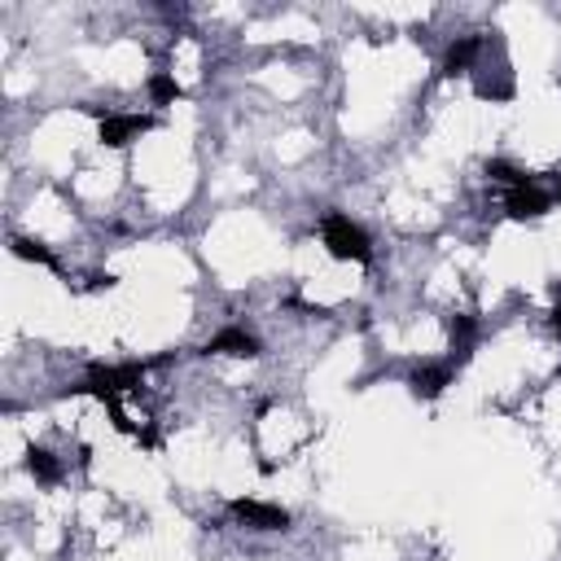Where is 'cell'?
<instances>
[{
  "label": "cell",
  "mask_w": 561,
  "mask_h": 561,
  "mask_svg": "<svg viewBox=\"0 0 561 561\" xmlns=\"http://www.w3.org/2000/svg\"><path fill=\"white\" fill-rule=\"evenodd\" d=\"M140 377H145V364H118V368L96 364V368H92L75 390L96 394V399H105V403H118V394H123L127 386H140Z\"/></svg>",
  "instance_id": "obj_2"
},
{
  "label": "cell",
  "mask_w": 561,
  "mask_h": 561,
  "mask_svg": "<svg viewBox=\"0 0 561 561\" xmlns=\"http://www.w3.org/2000/svg\"><path fill=\"white\" fill-rule=\"evenodd\" d=\"M473 333H478V329H473L469 316H456V320H451V346L460 351V359H469V351H473Z\"/></svg>",
  "instance_id": "obj_13"
},
{
  "label": "cell",
  "mask_w": 561,
  "mask_h": 561,
  "mask_svg": "<svg viewBox=\"0 0 561 561\" xmlns=\"http://www.w3.org/2000/svg\"><path fill=\"white\" fill-rule=\"evenodd\" d=\"M145 92H149V101H153V105H175V101L184 96V88H180L171 75H162V70L145 79Z\"/></svg>",
  "instance_id": "obj_10"
},
{
  "label": "cell",
  "mask_w": 561,
  "mask_h": 561,
  "mask_svg": "<svg viewBox=\"0 0 561 561\" xmlns=\"http://www.w3.org/2000/svg\"><path fill=\"white\" fill-rule=\"evenodd\" d=\"M320 241H324V250H329L333 259H342V263H368V259H373V237H368L351 215H342V210H329V215L320 219Z\"/></svg>",
  "instance_id": "obj_1"
},
{
  "label": "cell",
  "mask_w": 561,
  "mask_h": 561,
  "mask_svg": "<svg viewBox=\"0 0 561 561\" xmlns=\"http://www.w3.org/2000/svg\"><path fill=\"white\" fill-rule=\"evenodd\" d=\"M228 513L250 530H285L289 526V513L280 504H263V500H232Z\"/></svg>",
  "instance_id": "obj_5"
},
{
  "label": "cell",
  "mask_w": 561,
  "mask_h": 561,
  "mask_svg": "<svg viewBox=\"0 0 561 561\" xmlns=\"http://www.w3.org/2000/svg\"><path fill=\"white\" fill-rule=\"evenodd\" d=\"M451 377H456V364H451V359H447V364H421V368L408 373V390H412L416 399H438V394L451 386Z\"/></svg>",
  "instance_id": "obj_8"
},
{
  "label": "cell",
  "mask_w": 561,
  "mask_h": 561,
  "mask_svg": "<svg viewBox=\"0 0 561 561\" xmlns=\"http://www.w3.org/2000/svg\"><path fill=\"white\" fill-rule=\"evenodd\" d=\"M552 197H561V188H557V193H552Z\"/></svg>",
  "instance_id": "obj_15"
},
{
  "label": "cell",
  "mask_w": 561,
  "mask_h": 561,
  "mask_svg": "<svg viewBox=\"0 0 561 561\" xmlns=\"http://www.w3.org/2000/svg\"><path fill=\"white\" fill-rule=\"evenodd\" d=\"M552 193L548 188H539L535 180L530 184H517V188H504V210H508V219H517V224H526V219H543L548 210H552Z\"/></svg>",
  "instance_id": "obj_4"
},
{
  "label": "cell",
  "mask_w": 561,
  "mask_h": 561,
  "mask_svg": "<svg viewBox=\"0 0 561 561\" xmlns=\"http://www.w3.org/2000/svg\"><path fill=\"white\" fill-rule=\"evenodd\" d=\"M486 175H491V180H500L504 188H517V184H530V175H526L522 167H513V162H504V158H491V162H486Z\"/></svg>",
  "instance_id": "obj_11"
},
{
  "label": "cell",
  "mask_w": 561,
  "mask_h": 561,
  "mask_svg": "<svg viewBox=\"0 0 561 561\" xmlns=\"http://www.w3.org/2000/svg\"><path fill=\"white\" fill-rule=\"evenodd\" d=\"M552 333L561 337V298H557V307H552Z\"/></svg>",
  "instance_id": "obj_14"
},
{
  "label": "cell",
  "mask_w": 561,
  "mask_h": 561,
  "mask_svg": "<svg viewBox=\"0 0 561 561\" xmlns=\"http://www.w3.org/2000/svg\"><path fill=\"white\" fill-rule=\"evenodd\" d=\"M149 127H158L153 114H114V110L96 114V136H101L105 149H127V145H131L136 136H145Z\"/></svg>",
  "instance_id": "obj_3"
},
{
  "label": "cell",
  "mask_w": 561,
  "mask_h": 561,
  "mask_svg": "<svg viewBox=\"0 0 561 561\" xmlns=\"http://www.w3.org/2000/svg\"><path fill=\"white\" fill-rule=\"evenodd\" d=\"M263 346H259V337L250 333V329H241V324H228V329H219L210 342H206V355H232V359H254Z\"/></svg>",
  "instance_id": "obj_7"
},
{
  "label": "cell",
  "mask_w": 561,
  "mask_h": 561,
  "mask_svg": "<svg viewBox=\"0 0 561 561\" xmlns=\"http://www.w3.org/2000/svg\"><path fill=\"white\" fill-rule=\"evenodd\" d=\"M9 245H13V254H18V259H26V263H44V267H53V254H48V250H44L39 241H31V237H13Z\"/></svg>",
  "instance_id": "obj_12"
},
{
  "label": "cell",
  "mask_w": 561,
  "mask_h": 561,
  "mask_svg": "<svg viewBox=\"0 0 561 561\" xmlns=\"http://www.w3.org/2000/svg\"><path fill=\"white\" fill-rule=\"evenodd\" d=\"M26 469H31L35 482H44V486H57V482H61V465H57V456H53L48 447H31V451H26Z\"/></svg>",
  "instance_id": "obj_9"
},
{
  "label": "cell",
  "mask_w": 561,
  "mask_h": 561,
  "mask_svg": "<svg viewBox=\"0 0 561 561\" xmlns=\"http://www.w3.org/2000/svg\"><path fill=\"white\" fill-rule=\"evenodd\" d=\"M486 53V39L482 35H460V39H451L447 44V53H443V75L447 79H456V75H469V70H478V57Z\"/></svg>",
  "instance_id": "obj_6"
}]
</instances>
